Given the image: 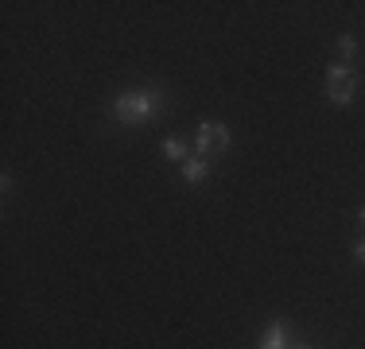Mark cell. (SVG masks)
<instances>
[{
    "label": "cell",
    "instance_id": "ba28073f",
    "mask_svg": "<svg viewBox=\"0 0 365 349\" xmlns=\"http://www.w3.org/2000/svg\"><path fill=\"white\" fill-rule=\"evenodd\" d=\"M354 256H358V260H361V264H365V237H361L358 244H354Z\"/></svg>",
    "mask_w": 365,
    "mask_h": 349
},
{
    "label": "cell",
    "instance_id": "3957f363",
    "mask_svg": "<svg viewBox=\"0 0 365 349\" xmlns=\"http://www.w3.org/2000/svg\"><path fill=\"white\" fill-rule=\"evenodd\" d=\"M354 90H358V74L350 66H330L327 70V98L334 105H350Z\"/></svg>",
    "mask_w": 365,
    "mask_h": 349
},
{
    "label": "cell",
    "instance_id": "8992f818",
    "mask_svg": "<svg viewBox=\"0 0 365 349\" xmlns=\"http://www.w3.org/2000/svg\"><path fill=\"white\" fill-rule=\"evenodd\" d=\"M163 152H168L171 155V160H190V155H187V144H182V140H163Z\"/></svg>",
    "mask_w": 365,
    "mask_h": 349
},
{
    "label": "cell",
    "instance_id": "9c48e42d",
    "mask_svg": "<svg viewBox=\"0 0 365 349\" xmlns=\"http://www.w3.org/2000/svg\"><path fill=\"white\" fill-rule=\"evenodd\" d=\"M284 349H311V345H284Z\"/></svg>",
    "mask_w": 365,
    "mask_h": 349
},
{
    "label": "cell",
    "instance_id": "7a4b0ae2",
    "mask_svg": "<svg viewBox=\"0 0 365 349\" xmlns=\"http://www.w3.org/2000/svg\"><path fill=\"white\" fill-rule=\"evenodd\" d=\"M225 147H230V128L218 125V120H202L195 132V155L206 163H214L218 155H225Z\"/></svg>",
    "mask_w": 365,
    "mask_h": 349
},
{
    "label": "cell",
    "instance_id": "6da1fadb",
    "mask_svg": "<svg viewBox=\"0 0 365 349\" xmlns=\"http://www.w3.org/2000/svg\"><path fill=\"white\" fill-rule=\"evenodd\" d=\"M160 113V98L148 90H136V93H120L117 101H113V117L120 120V125H148V120Z\"/></svg>",
    "mask_w": 365,
    "mask_h": 349
},
{
    "label": "cell",
    "instance_id": "277c9868",
    "mask_svg": "<svg viewBox=\"0 0 365 349\" xmlns=\"http://www.w3.org/2000/svg\"><path fill=\"white\" fill-rule=\"evenodd\" d=\"M179 174H182L187 182H202L206 174H210V163L198 160V155H190V160H182V163H179Z\"/></svg>",
    "mask_w": 365,
    "mask_h": 349
},
{
    "label": "cell",
    "instance_id": "52a82bcc",
    "mask_svg": "<svg viewBox=\"0 0 365 349\" xmlns=\"http://www.w3.org/2000/svg\"><path fill=\"white\" fill-rule=\"evenodd\" d=\"M338 55H342V58H354V55H358V43H354V35H342V39H338Z\"/></svg>",
    "mask_w": 365,
    "mask_h": 349
},
{
    "label": "cell",
    "instance_id": "5b68a950",
    "mask_svg": "<svg viewBox=\"0 0 365 349\" xmlns=\"http://www.w3.org/2000/svg\"><path fill=\"white\" fill-rule=\"evenodd\" d=\"M284 345H288V334H284V326H268L260 349H284Z\"/></svg>",
    "mask_w": 365,
    "mask_h": 349
},
{
    "label": "cell",
    "instance_id": "30bf717a",
    "mask_svg": "<svg viewBox=\"0 0 365 349\" xmlns=\"http://www.w3.org/2000/svg\"><path fill=\"white\" fill-rule=\"evenodd\" d=\"M361 225H365V209H361Z\"/></svg>",
    "mask_w": 365,
    "mask_h": 349
}]
</instances>
